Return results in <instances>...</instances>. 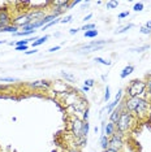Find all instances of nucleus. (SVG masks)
<instances>
[{"instance_id":"f257e3e1","label":"nucleus","mask_w":151,"mask_h":152,"mask_svg":"<svg viewBox=\"0 0 151 152\" xmlns=\"http://www.w3.org/2000/svg\"><path fill=\"white\" fill-rule=\"evenodd\" d=\"M134 121H136V117L126 109H124L121 112V115H120L119 121L116 122V133L124 135L125 133L132 130L133 125H134Z\"/></svg>"},{"instance_id":"f03ea898","label":"nucleus","mask_w":151,"mask_h":152,"mask_svg":"<svg viewBox=\"0 0 151 152\" xmlns=\"http://www.w3.org/2000/svg\"><path fill=\"white\" fill-rule=\"evenodd\" d=\"M146 94V82L142 79H133L126 87L128 98H142Z\"/></svg>"},{"instance_id":"7ed1b4c3","label":"nucleus","mask_w":151,"mask_h":152,"mask_svg":"<svg viewBox=\"0 0 151 152\" xmlns=\"http://www.w3.org/2000/svg\"><path fill=\"white\" fill-rule=\"evenodd\" d=\"M125 144H124V135H122V134L115 133L113 135L109 137V147L108 148H112V150L121 152Z\"/></svg>"},{"instance_id":"20e7f679","label":"nucleus","mask_w":151,"mask_h":152,"mask_svg":"<svg viewBox=\"0 0 151 152\" xmlns=\"http://www.w3.org/2000/svg\"><path fill=\"white\" fill-rule=\"evenodd\" d=\"M70 133L73 138L81 137L82 135V125H84V121L80 117H72L70 118Z\"/></svg>"},{"instance_id":"39448f33","label":"nucleus","mask_w":151,"mask_h":152,"mask_svg":"<svg viewBox=\"0 0 151 152\" xmlns=\"http://www.w3.org/2000/svg\"><path fill=\"white\" fill-rule=\"evenodd\" d=\"M30 88L34 90H50L52 87V83L50 81H46V79H42V81H34L32 83L27 85Z\"/></svg>"},{"instance_id":"423d86ee","label":"nucleus","mask_w":151,"mask_h":152,"mask_svg":"<svg viewBox=\"0 0 151 152\" xmlns=\"http://www.w3.org/2000/svg\"><path fill=\"white\" fill-rule=\"evenodd\" d=\"M27 15H29V18L32 20V22H34L43 20L46 17V12H44V9H32L27 12Z\"/></svg>"},{"instance_id":"0eeeda50","label":"nucleus","mask_w":151,"mask_h":152,"mask_svg":"<svg viewBox=\"0 0 151 152\" xmlns=\"http://www.w3.org/2000/svg\"><path fill=\"white\" fill-rule=\"evenodd\" d=\"M8 25H12V17H11V13H9L8 8H7L4 11L0 12V29Z\"/></svg>"},{"instance_id":"6e6552de","label":"nucleus","mask_w":151,"mask_h":152,"mask_svg":"<svg viewBox=\"0 0 151 152\" xmlns=\"http://www.w3.org/2000/svg\"><path fill=\"white\" fill-rule=\"evenodd\" d=\"M87 144V137H84V135H81V137H77V138H74V148H82V147H85Z\"/></svg>"},{"instance_id":"1a4fd4ad","label":"nucleus","mask_w":151,"mask_h":152,"mask_svg":"<svg viewBox=\"0 0 151 152\" xmlns=\"http://www.w3.org/2000/svg\"><path fill=\"white\" fill-rule=\"evenodd\" d=\"M115 133H116V125H115V124H112V122L106 124V127H104V135L109 138L111 135H113Z\"/></svg>"},{"instance_id":"9d476101","label":"nucleus","mask_w":151,"mask_h":152,"mask_svg":"<svg viewBox=\"0 0 151 152\" xmlns=\"http://www.w3.org/2000/svg\"><path fill=\"white\" fill-rule=\"evenodd\" d=\"M133 72H134V66H133V65H126V66L121 70V73H120V78H121V79H125L126 77H128V75L132 74Z\"/></svg>"},{"instance_id":"9b49d317","label":"nucleus","mask_w":151,"mask_h":152,"mask_svg":"<svg viewBox=\"0 0 151 152\" xmlns=\"http://www.w3.org/2000/svg\"><path fill=\"white\" fill-rule=\"evenodd\" d=\"M18 30H20V27H17L15 25H8V26L1 27V29H0V33H11L13 35V34L18 33Z\"/></svg>"},{"instance_id":"f8f14e48","label":"nucleus","mask_w":151,"mask_h":152,"mask_svg":"<svg viewBox=\"0 0 151 152\" xmlns=\"http://www.w3.org/2000/svg\"><path fill=\"white\" fill-rule=\"evenodd\" d=\"M48 39H50V35H44V37L38 38L35 42H33V43H32V47H33V48H37V47L42 46V44H43V43H46Z\"/></svg>"},{"instance_id":"ddd939ff","label":"nucleus","mask_w":151,"mask_h":152,"mask_svg":"<svg viewBox=\"0 0 151 152\" xmlns=\"http://www.w3.org/2000/svg\"><path fill=\"white\" fill-rule=\"evenodd\" d=\"M100 147L103 148V151H106L109 147V138L108 137H106V135L100 137Z\"/></svg>"},{"instance_id":"4468645a","label":"nucleus","mask_w":151,"mask_h":152,"mask_svg":"<svg viewBox=\"0 0 151 152\" xmlns=\"http://www.w3.org/2000/svg\"><path fill=\"white\" fill-rule=\"evenodd\" d=\"M150 48L149 44H145V46H141V47H136V48H130V52H139V53H142V52H145V51H147Z\"/></svg>"},{"instance_id":"2eb2a0df","label":"nucleus","mask_w":151,"mask_h":152,"mask_svg":"<svg viewBox=\"0 0 151 152\" xmlns=\"http://www.w3.org/2000/svg\"><path fill=\"white\" fill-rule=\"evenodd\" d=\"M56 18H57V17H55L54 15H51V13H50V15H46V17H44V18L42 20V22H43V26H46L47 23L52 22L54 20H56Z\"/></svg>"},{"instance_id":"dca6fc26","label":"nucleus","mask_w":151,"mask_h":152,"mask_svg":"<svg viewBox=\"0 0 151 152\" xmlns=\"http://www.w3.org/2000/svg\"><path fill=\"white\" fill-rule=\"evenodd\" d=\"M89 130H90V124H89V121H84V125H82V135L87 137Z\"/></svg>"},{"instance_id":"f3484780","label":"nucleus","mask_w":151,"mask_h":152,"mask_svg":"<svg viewBox=\"0 0 151 152\" xmlns=\"http://www.w3.org/2000/svg\"><path fill=\"white\" fill-rule=\"evenodd\" d=\"M84 35H85V38H89V39L97 38L98 37V30H90V31H85Z\"/></svg>"},{"instance_id":"a211bd4d","label":"nucleus","mask_w":151,"mask_h":152,"mask_svg":"<svg viewBox=\"0 0 151 152\" xmlns=\"http://www.w3.org/2000/svg\"><path fill=\"white\" fill-rule=\"evenodd\" d=\"M61 75H63V78H65V81H68V82H76V77H74V75L67 73V72H61Z\"/></svg>"},{"instance_id":"6ab92c4d","label":"nucleus","mask_w":151,"mask_h":152,"mask_svg":"<svg viewBox=\"0 0 151 152\" xmlns=\"http://www.w3.org/2000/svg\"><path fill=\"white\" fill-rule=\"evenodd\" d=\"M94 61H97V63H99V64H103V65H108V66L112 65L111 60H106V58H103V57H95Z\"/></svg>"},{"instance_id":"aec40b11","label":"nucleus","mask_w":151,"mask_h":152,"mask_svg":"<svg viewBox=\"0 0 151 152\" xmlns=\"http://www.w3.org/2000/svg\"><path fill=\"white\" fill-rule=\"evenodd\" d=\"M117 105H119V102H116V100H113V102H111V103H109V104H108L107 107H106V109H107V112H108V113H111L112 110L115 109Z\"/></svg>"},{"instance_id":"412c9836","label":"nucleus","mask_w":151,"mask_h":152,"mask_svg":"<svg viewBox=\"0 0 151 152\" xmlns=\"http://www.w3.org/2000/svg\"><path fill=\"white\" fill-rule=\"evenodd\" d=\"M18 79L13 78V77H0V82L4 83V82H8V83H13V82H17Z\"/></svg>"},{"instance_id":"4be33fe9","label":"nucleus","mask_w":151,"mask_h":152,"mask_svg":"<svg viewBox=\"0 0 151 152\" xmlns=\"http://www.w3.org/2000/svg\"><path fill=\"white\" fill-rule=\"evenodd\" d=\"M119 7V1H108V3H106V8L107 9H115V8H117Z\"/></svg>"},{"instance_id":"5701e85b","label":"nucleus","mask_w":151,"mask_h":152,"mask_svg":"<svg viewBox=\"0 0 151 152\" xmlns=\"http://www.w3.org/2000/svg\"><path fill=\"white\" fill-rule=\"evenodd\" d=\"M132 27H134V25H133V23H128V25L124 26V27H122V29L117 30V31H116V34H124V33L128 31L129 29H132Z\"/></svg>"},{"instance_id":"b1692460","label":"nucleus","mask_w":151,"mask_h":152,"mask_svg":"<svg viewBox=\"0 0 151 152\" xmlns=\"http://www.w3.org/2000/svg\"><path fill=\"white\" fill-rule=\"evenodd\" d=\"M35 31H18V33L13 34V37H30V35H33Z\"/></svg>"},{"instance_id":"393cba45","label":"nucleus","mask_w":151,"mask_h":152,"mask_svg":"<svg viewBox=\"0 0 151 152\" xmlns=\"http://www.w3.org/2000/svg\"><path fill=\"white\" fill-rule=\"evenodd\" d=\"M143 8H145L143 3H136L134 7H133V11H134V12H142Z\"/></svg>"},{"instance_id":"a878e982","label":"nucleus","mask_w":151,"mask_h":152,"mask_svg":"<svg viewBox=\"0 0 151 152\" xmlns=\"http://www.w3.org/2000/svg\"><path fill=\"white\" fill-rule=\"evenodd\" d=\"M81 30H85V31H90V30H95V23H86L85 26L81 27Z\"/></svg>"},{"instance_id":"bb28decb","label":"nucleus","mask_w":151,"mask_h":152,"mask_svg":"<svg viewBox=\"0 0 151 152\" xmlns=\"http://www.w3.org/2000/svg\"><path fill=\"white\" fill-rule=\"evenodd\" d=\"M72 20H73V16H65L63 18H60V23H69L72 22Z\"/></svg>"},{"instance_id":"cd10ccee","label":"nucleus","mask_w":151,"mask_h":152,"mask_svg":"<svg viewBox=\"0 0 151 152\" xmlns=\"http://www.w3.org/2000/svg\"><path fill=\"white\" fill-rule=\"evenodd\" d=\"M122 94H124V90L122 88H120L119 91H117V94H116V96H115V100L116 102H121V99H122Z\"/></svg>"},{"instance_id":"c85d7f7f","label":"nucleus","mask_w":151,"mask_h":152,"mask_svg":"<svg viewBox=\"0 0 151 152\" xmlns=\"http://www.w3.org/2000/svg\"><path fill=\"white\" fill-rule=\"evenodd\" d=\"M109 99H111V92H109V86L106 87V92H104V102H109Z\"/></svg>"},{"instance_id":"c756f323","label":"nucleus","mask_w":151,"mask_h":152,"mask_svg":"<svg viewBox=\"0 0 151 152\" xmlns=\"http://www.w3.org/2000/svg\"><path fill=\"white\" fill-rule=\"evenodd\" d=\"M146 94L151 96V78H149V81H146Z\"/></svg>"},{"instance_id":"7c9ffc66","label":"nucleus","mask_w":151,"mask_h":152,"mask_svg":"<svg viewBox=\"0 0 151 152\" xmlns=\"http://www.w3.org/2000/svg\"><path fill=\"white\" fill-rule=\"evenodd\" d=\"M94 83H95V81L94 79H91V78H89V79H86V81H85V85L84 86H87V87H92V86H94Z\"/></svg>"},{"instance_id":"2f4dec72","label":"nucleus","mask_w":151,"mask_h":152,"mask_svg":"<svg viewBox=\"0 0 151 152\" xmlns=\"http://www.w3.org/2000/svg\"><path fill=\"white\" fill-rule=\"evenodd\" d=\"M15 50L16 51H23V52H26V51H29V46H16Z\"/></svg>"},{"instance_id":"473e14b6","label":"nucleus","mask_w":151,"mask_h":152,"mask_svg":"<svg viewBox=\"0 0 151 152\" xmlns=\"http://www.w3.org/2000/svg\"><path fill=\"white\" fill-rule=\"evenodd\" d=\"M81 0H73V1H70L69 3V7H68V9H72L73 7H76V5H78V4H81Z\"/></svg>"},{"instance_id":"72a5a7b5","label":"nucleus","mask_w":151,"mask_h":152,"mask_svg":"<svg viewBox=\"0 0 151 152\" xmlns=\"http://www.w3.org/2000/svg\"><path fill=\"white\" fill-rule=\"evenodd\" d=\"M139 31L142 33V34H145V35H150V34H151V31H150L149 29H147L146 26H142V27H141V29H139Z\"/></svg>"},{"instance_id":"f704fd0d","label":"nucleus","mask_w":151,"mask_h":152,"mask_svg":"<svg viewBox=\"0 0 151 152\" xmlns=\"http://www.w3.org/2000/svg\"><path fill=\"white\" fill-rule=\"evenodd\" d=\"M129 15L130 13L128 12V11H125V12H121L119 15V20H122V18H126V17H129Z\"/></svg>"},{"instance_id":"c9c22d12","label":"nucleus","mask_w":151,"mask_h":152,"mask_svg":"<svg viewBox=\"0 0 151 152\" xmlns=\"http://www.w3.org/2000/svg\"><path fill=\"white\" fill-rule=\"evenodd\" d=\"M9 88V86L8 85H4V83H1L0 85V92H3V91H7V90Z\"/></svg>"},{"instance_id":"e433bc0d","label":"nucleus","mask_w":151,"mask_h":152,"mask_svg":"<svg viewBox=\"0 0 151 152\" xmlns=\"http://www.w3.org/2000/svg\"><path fill=\"white\" fill-rule=\"evenodd\" d=\"M61 48V46H55V47H51L48 50V52H56V51H59Z\"/></svg>"},{"instance_id":"4c0bfd02","label":"nucleus","mask_w":151,"mask_h":152,"mask_svg":"<svg viewBox=\"0 0 151 152\" xmlns=\"http://www.w3.org/2000/svg\"><path fill=\"white\" fill-rule=\"evenodd\" d=\"M80 30H81V29H70V30H69V34H70V35H74V34H77L78 31H80Z\"/></svg>"},{"instance_id":"58836bf2","label":"nucleus","mask_w":151,"mask_h":152,"mask_svg":"<svg viewBox=\"0 0 151 152\" xmlns=\"http://www.w3.org/2000/svg\"><path fill=\"white\" fill-rule=\"evenodd\" d=\"M37 52H38V50H37V48H33L32 51H26L25 55H33V53H37Z\"/></svg>"},{"instance_id":"ea45409f","label":"nucleus","mask_w":151,"mask_h":152,"mask_svg":"<svg viewBox=\"0 0 151 152\" xmlns=\"http://www.w3.org/2000/svg\"><path fill=\"white\" fill-rule=\"evenodd\" d=\"M89 91H90V87H87V86H84V87L81 88V92H84V94H86Z\"/></svg>"},{"instance_id":"a19ab883","label":"nucleus","mask_w":151,"mask_h":152,"mask_svg":"<svg viewBox=\"0 0 151 152\" xmlns=\"http://www.w3.org/2000/svg\"><path fill=\"white\" fill-rule=\"evenodd\" d=\"M91 17H92V13H89V15H87V16H86V17H85V18H84V21H85V22H87L91 18Z\"/></svg>"},{"instance_id":"79ce46f5","label":"nucleus","mask_w":151,"mask_h":152,"mask_svg":"<svg viewBox=\"0 0 151 152\" xmlns=\"http://www.w3.org/2000/svg\"><path fill=\"white\" fill-rule=\"evenodd\" d=\"M67 152H81L80 150H78V148H69V150H67Z\"/></svg>"},{"instance_id":"37998d69","label":"nucleus","mask_w":151,"mask_h":152,"mask_svg":"<svg viewBox=\"0 0 151 152\" xmlns=\"http://www.w3.org/2000/svg\"><path fill=\"white\" fill-rule=\"evenodd\" d=\"M145 26H146V27H147V29H149V30H150V31H151V21H147Z\"/></svg>"},{"instance_id":"c03bdc74","label":"nucleus","mask_w":151,"mask_h":152,"mask_svg":"<svg viewBox=\"0 0 151 152\" xmlns=\"http://www.w3.org/2000/svg\"><path fill=\"white\" fill-rule=\"evenodd\" d=\"M103 152H120V151H116V150H112V148H107L106 151H103Z\"/></svg>"},{"instance_id":"a18cd8bd","label":"nucleus","mask_w":151,"mask_h":152,"mask_svg":"<svg viewBox=\"0 0 151 152\" xmlns=\"http://www.w3.org/2000/svg\"><path fill=\"white\" fill-rule=\"evenodd\" d=\"M89 4H90V1H85V3H82V5H84V7H87Z\"/></svg>"},{"instance_id":"49530a36","label":"nucleus","mask_w":151,"mask_h":152,"mask_svg":"<svg viewBox=\"0 0 151 152\" xmlns=\"http://www.w3.org/2000/svg\"><path fill=\"white\" fill-rule=\"evenodd\" d=\"M146 77H147V78H151V73H147V74H146Z\"/></svg>"},{"instance_id":"de8ad7c7","label":"nucleus","mask_w":151,"mask_h":152,"mask_svg":"<svg viewBox=\"0 0 151 152\" xmlns=\"http://www.w3.org/2000/svg\"><path fill=\"white\" fill-rule=\"evenodd\" d=\"M3 43H5V42H4V40H0V44H3Z\"/></svg>"}]
</instances>
